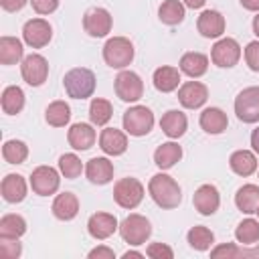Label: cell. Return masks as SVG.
<instances>
[{
	"label": "cell",
	"mask_w": 259,
	"mask_h": 259,
	"mask_svg": "<svg viewBox=\"0 0 259 259\" xmlns=\"http://www.w3.org/2000/svg\"><path fill=\"white\" fill-rule=\"evenodd\" d=\"M208 99V89L200 81H186L178 87V101L186 109H198L206 103Z\"/></svg>",
	"instance_id": "5bb4252c"
},
{
	"label": "cell",
	"mask_w": 259,
	"mask_h": 259,
	"mask_svg": "<svg viewBox=\"0 0 259 259\" xmlns=\"http://www.w3.org/2000/svg\"><path fill=\"white\" fill-rule=\"evenodd\" d=\"M204 2L206 0H184V6H188V8H202Z\"/></svg>",
	"instance_id": "681fc988"
},
{
	"label": "cell",
	"mask_w": 259,
	"mask_h": 259,
	"mask_svg": "<svg viewBox=\"0 0 259 259\" xmlns=\"http://www.w3.org/2000/svg\"><path fill=\"white\" fill-rule=\"evenodd\" d=\"M257 217H259V206H257Z\"/></svg>",
	"instance_id": "f5cc1de1"
},
{
	"label": "cell",
	"mask_w": 259,
	"mask_h": 259,
	"mask_svg": "<svg viewBox=\"0 0 259 259\" xmlns=\"http://www.w3.org/2000/svg\"><path fill=\"white\" fill-rule=\"evenodd\" d=\"M158 18L168 26L180 24L184 20V4L180 0H164L158 8Z\"/></svg>",
	"instance_id": "d6a6232c"
},
{
	"label": "cell",
	"mask_w": 259,
	"mask_h": 259,
	"mask_svg": "<svg viewBox=\"0 0 259 259\" xmlns=\"http://www.w3.org/2000/svg\"><path fill=\"white\" fill-rule=\"evenodd\" d=\"M20 75L30 87H40L49 77V63L42 55L30 53L20 63Z\"/></svg>",
	"instance_id": "ba28073f"
},
{
	"label": "cell",
	"mask_w": 259,
	"mask_h": 259,
	"mask_svg": "<svg viewBox=\"0 0 259 259\" xmlns=\"http://www.w3.org/2000/svg\"><path fill=\"white\" fill-rule=\"evenodd\" d=\"M253 32H255V34L259 36V14H257V16L253 18Z\"/></svg>",
	"instance_id": "816d5d0a"
},
{
	"label": "cell",
	"mask_w": 259,
	"mask_h": 259,
	"mask_svg": "<svg viewBox=\"0 0 259 259\" xmlns=\"http://www.w3.org/2000/svg\"><path fill=\"white\" fill-rule=\"evenodd\" d=\"M79 212V198L73 192H61L53 200V214L61 221H71Z\"/></svg>",
	"instance_id": "7402d4cb"
},
{
	"label": "cell",
	"mask_w": 259,
	"mask_h": 259,
	"mask_svg": "<svg viewBox=\"0 0 259 259\" xmlns=\"http://www.w3.org/2000/svg\"><path fill=\"white\" fill-rule=\"evenodd\" d=\"M111 24H113L111 14L105 8H99V6L87 10L85 16H83V28H85V32L89 36H95V38L105 36L111 30Z\"/></svg>",
	"instance_id": "4fadbf2b"
},
{
	"label": "cell",
	"mask_w": 259,
	"mask_h": 259,
	"mask_svg": "<svg viewBox=\"0 0 259 259\" xmlns=\"http://www.w3.org/2000/svg\"><path fill=\"white\" fill-rule=\"evenodd\" d=\"M119 235L130 245H142L152 235V225L146 217H142L138 212H132L119 223Z\"/></svg>",
	"instance_id": "277c9868"
},
{
	"label": "cell",
	"mask_w": 259,
	"mask_h": 259,
	"mask_svg": "<svg viewBox=\"0 0 259 259\" xmlns=\"http://www.w3.org/2000/svg\"><path fill=\"white\" fill-rule=\"evenodd\" d=\"M113 87H115V95L127 103H134L144 95V83L140 75L134 71H119Z\"/></svg>",
	"instance_id": "9c48e42d"
},
{
	"label": "cell",
	"mask_w": 259,
	"mask_h": 259,
	"mask_svg": "<svg viewBox=\"0 0 259 259\" xmlns=\"http://www.w3.org/2000/svg\"><path fill=\"white\" fill-rule=\"evenodd\" d=\"M95 138H97V134H95L93 125L83 123V121L73 123L67 132V140H69V146L73 150H89L95 144Z\"/></svg>",
	"instance_id": "d6986e66"
},
{
	"label": "cell",
	"mask_w": 259,
	"mask_h": 259,
	"mask_svg": "<svg viewBox=\"0 0 259 259\" xmlns=\"http://www.w3.org/2000/svg\"><path fill=\"white\" fill-rule=\"evenodd\" d=\"M146 255L152 257V259H172L174 251L166 243H150L146 247Z\"/></svg>",
	"instance_id": "60d3db41"
},
{
	"label": "cell",
	"mask_w": 259,
	"mask_h": 259,
	"mask_svg": "<svg viewBox=\"0 0 259 259\" xmlns=\"http://www.w3.org/2000/svg\"><path fill=\"white\" fill-rule=\"evenodd\" d=\"M113 115V107L107 99H101V97H95L91 99V105H89V119L93 125H105Z\"/></svg>",
	"instance_id": "d590c367"
},
{
	"label": "cell",
	"mask_w": 259,
	"mask_h": 259,
	"mask_svg": "<svg viewBox=\"0 0 259 259\" xmlns=\"http://www.w3.org/2000/svg\"><path fill=\"white\" fill-rule=\"evenodd\" d=\"M2 156L8 164H22L28 158V146L20 140H8L2 146Z\"/></svg>",
	"instance_id": "74e56055"
},
{
	"label": "cell",
	"mask_w": 259,
	"mask_h": 259,
	"mask_svg": "<svg viewBox=\"0 0 259 259\" xmlns=\"http://www.w3.org/2000/svg\"><path fill=\"white\" fill-rule=\"evenodd\" d=\"M235 113L243 123L259 121V87H247L235 97Z\"/></svg>",
	"instance_id": "52a82bcc"
},
{
	"label": "cell",
	"mask_w": 259,
	"mask_h": 259,
	"mask_svg": "<svg viewBox=\"0 0 259 259\" xmlns=\"http://www.w3.org/2000/svg\"><path fill=\"white\" fill-rule=\"evenodd\" d=\"M152 81H154V87H156L158 91L170 93V91L178 89V85H180V71H178L176 67H168V65L158 67V69L154 71Z\"/></svg>",
	"instance_id": "484cf974"
},
{
	"label": "cell",
	"mask_w": 259,
	"mask_h": 259,
	"mask_svg": "<svg viewBox=\"0 0 259 259\" xmlns=\"http://www.w3.org/2000/svg\"><path fill=\"white\" fill-rule=\"evenodd\" d=\"M180 158H182V148L176 142H166V144L158 146L156 152H154V162L160 170L172 168Z\"/></svg>",
	"instance_id": "f1b7e54d"
},
{
	"label": "cell",
	"mask_w": 259,
	"mask_h": 259,
	"mask_svg": "<svg viewBox=\"0 0 259 259\" xmlns=\"http://www.w3.org/2000/svg\"><path fill=\"white\" fill-rule=\"evenodd\" d=\"M154 127V113L146 105H134L123 113V130L130 136H146Z\"/></svg>",
	"instance_id": "5b68a950"
},
{
	"label": "cell",
	"mask_w": 259,
	"mask_h": 259,
	"mask_svg": "<svg viewBox=\"0 0 259 259\" xmlns=\"http://www.w3.org/2000/svg\"><path fill=\"white\" fill-rule=\"evenodd\" d=\"M206 69H208V57L202 53L190 51V53H184L180 59V71L192 79L202 77L206 73Z\"/></svg>",
	"instance_id": "cb8c5ba5"
},
{
	"label": "cell",
	"mask_w": 259,
	"mask_h": 259,
	"mask_svg": "<svg viewBox=\"0 0 259 259\" xmlns=\"http://www.w3.org/2000/svg\"><path fill=\"white\" fill-rule=\"evenodd\" d=\"M130 257H138V259H142L144 253H140V251H125V253H123V259H130Z\"/></svg>",
	"instance_id": "f907efd6"
},
{
	"label": "cell",
	"mask_w": 259,
	"mask_h": 259,
	"mask_svg": "<svg viewBox=\"0 0 259 259\" xmlns=\"http://www.w3.org/2000/svg\"><path fill=\"white\" fill-rule=\"evenodd\" d=\"M22 247L18 243V239H10V237H0V255L6 259H16L20 257Z\"/></svg>",
	"instance_id": "ab89813d"
},
{
	"label": "cell",
	"mask_w": 259,
	"mask_h": 259,
	"mask_svg": "<svg viewBox=\"0 0 259 259\" xmlns=\"http://www.w3.org/2000/svg\"><path fill=\"white\" fill-rule=\"evenodd\" d=\"M251 146H253V150L259 154V127H255L253 134H251Z\"/></svg>",
	"instance_id": "c3c4849f"
},
{
	"label": "cell",
	"mask_w": 259,
	"mask_h": 259,
	"mask_svg": "<svg viewBox=\"0 0 259 259\" xmlns=\"http://www.w3.org/2000/svg\"><path fill=\"white\" fill-rule=\"evenodd\" d=\"M229 125V119H227V113L219 107H206L202 113H200V127L206 132V134H223Z\"/></svg>",
	"instance_id": "d4e9b609"
},
{
	"label": "cell",
	"mask_w": 259,
	"mask_h": 259,
	"mask_svg": "<svg viewBox=\"0 0 259 259\" xmlns=\"http://www.w3.org/2000/svg\"><path fill=\"white\" fill-rule=\"evenodd\" d=\"M22 38L32 49H42L53 38V28L45 18H30L22 26Z\"/></svg>",
	"instance_id": "8fae6325"
},
{
	"label": "cell",
	"mask_w": 259,
	"mask_h": 259,
	"mask_svg": "<svg viewBox=\"0 0 259 259\" xmlns=\"http://www.w3.org/2000/svg\"><path fill=\"white\" fill-rule=\"evenodd\" d=\"M26 233V221L20 214H4L0 219V237L18 239Z\"/></svg>",
	"instance_id": "836d02e7"
},
{
	"label": "cell",
	"mask_w": 259,
	"mask_h": 259,
	"mask_svg": "<svg viewBox=\"0 0 259 259\" xmlns=\"http://www.w3.org/2000/svg\"><path fill=\"white\" fill-rule=\"evenodd\" d=\"M113 257H115L113 249H109L105 245H99V247L89 251V259H113Z\"/></svg>",
	"instance_id": "f6af8a7d"
},
{
	"label": "cell",
	"mask_w": 259,
	"mask_h": 259,
	"mask_svg": "<svg viewBox=\"0 0 259 259\" xmlns=\"http://www.w3.org/2000/svg\"><path fill=\"white\" fill-rule=\"evenodd\" d=\"M45 119H47V123L53 125V127H63V125H67L69 119H71V107H69V103H65V101H61V99L49 103L47 109H45Z\"/></svg>",
	"instance_id": "1f68e13d"
},
{
	"label": "cell",
	"mask_w": 259,
	"mask_h": 259,
	"mask_svg": "<svg viewBox=\"0 0 259 259\" xmlns=\"http://www.w3.org/2000/svg\"><path fill=\"white\" fill-rule=\"evenodd\" d=\"M241 59V47L235 38H221L214 42L212 51H210V61L217 65V67H223V69H231L239 63Z\"/></svg>",
	"instance_id": "7c38bea8"
},
{
	"label": "cell",
	"mask_w": 259,
	"mask_h": 259,
	"mask_svg": "<svg viewBox=\"0 0 259 259\" xmlns=\"http://www.w3.org/2000/svg\"><path fill=\"white\" fill-rule=\"evenodd\" d=\"M134 45L125 36H113L103 45V61L111 69H125L134 61Z\"/></svg>",
	"instance_id": "3957f363"
},
{
	"label": "cell",
	"mask_w": 259,
	"mask_h": 259,
	"mask_svg": "<svg viewBox=\"0 0 259 259\" xmlns=\"http://www.w3.org/2000/svg\"><path fill=\"white\" fill-rule=\"evenodd\" d=\"M192 204L204 217L214 214L219 210V204H221V194H219L217 186H212V184L198 186L196 192H194V196H192Z\"/></svg>",
	"instance_id": "9a60e30c"
},
{
	"label": "cell",
	"mask_w": 259,
	"mask_h": 259,
	"mask_svg": "<svg viewBox=\"0 0 259 259\" xmlns=\"http://www.w3.org/2000/svg\"><path fill=\"white\" fill-rule=\"evenodd\" d=\"M239 255H253V253L243 251V249H239V247H235V245H231V243L219 245V247H214V249L210 251V257H239Z\"/></svg>",
	"instance_id": "b9f144b4"
},
{
	"label": "cell",
	"mask_w": 259,
	"mask_h": 259,
	"mask_svg": "<svg viewBox=\"0 0 259 259\" xmlns=\"http://www.w3.org/2000/svg\"><path fill=\"white\" fill-rule=\"evenodd\" d=\"M59 170H61V174L65 178H71L73 180V178H77L83 172V164H81L79 156H75V154H63L59 158Z\"/></svg>",
	"instance_id": "f35d334b"
},
{
	"label": "cell",
	"mask_w": 259,
	"mask_h": 259,
	"mask_svg": "<svg viewBox=\"0 0 259 259\" xmlns=\"http://www.w3.org/2000/svg\"><path fill=\"white\" fill-rule=\"evenodd\" d=\"M241 6H243L245 10L257 12V10H259V0H241Z\"/></svg>",
	"instance_id": "7dc6e473"
},
{
	"label": "cell",
	"mask_w": 259,
	"mask_h": 259,
	"mask_svg": "<svg viewBox=\"0 0 259 259\" xmlns=\"http://www.w3.org/2000/svg\"><path fill=\"white\" fill-rule=\"evenodd\" d=\"M229 166L239 176H251L257 170V158L249 150H237L229 158Z\"/></svg>",
	"instance_id": "83f0119b"
},
{
	"label": "cell",
	"mask_w": 259,
	"mask_h": 259,
	"mask_svg": "<svg viewBox=\"0 0 259 259\" xmlns=\"http://www.w3.org/2000/svg\"><path fill=\"white\" fill-rule=\"evenodd\" d=\"M235 239L241 245H255L259 241V221L245 219L235 229Z\"/></svg>",
	"instance_id": "8d00e7d4"
},
{
	"label": "cell",
	"mask_w": 259,
	"mask_h": 259,
	"mask_svg": "<svg viewBox=\"0 0 259 259\" xmlns=\"http://www.w3.org/2000/svg\"><path fill=\"white\" fill-rule=\"evenodd\" d=\"M87 180L93 184H107L113 178V164L107 158H91L85 166Z\"/></svg>",
	"instance_id": "44dd1931"
},
{
	"label": "cell",
	"mask_w": 259,
	"mask_h": 259,
	"mask_svg": "<svg viewBox=\"0 0 259 259\" xmlns=\"http://www.w3.org/2000/svg\"><path fill=\"white\" fill-rule=\"evenodd\" d=\"M117 229H119V223H117V219H115L113 214H109V212H95V214H91L89 221H87V231H89V235H91L93 239H97V241H103V239L111 237Z\"/></svg>",
	"instance_id": "2e32d148"
},
{
	"label": "cell",
	"mask_w": 259,
	"mask_h": 259,
	"mask_svg": "<svg viewBox=\"0 0 259 259\" xmlns=\"http://www.w3.org/2000/svg\"><path fill=\"white\" fill-rule=\"evenodd\" d=\"M0 103H2V111L8 113V115L20 113L22 107H24V93H22V89L16 87V85H8V87L2 91Z\"/></svg>",
	"instance_id": "4dcf8cb0"
},
{
	"label": "cell",
	"mask_w": 259,
	"mask_h": 259,
	"mask_svg": "<svg viewBox=\"0 0 259 259\" xmlns=\"http://www.w3.org/2000/svg\"><path fill=\"white\" fill-rule=\"evenodd\" d=\"M26 2H30V0H0V6L6 12H18L26 6Z\"/></svg>",
	"instance_id": "bcb514c9"
},
{
	"label": "cell",
	"mask_w": 259,
	"mask_h": 259,
	"mask_svg": "<svg viewBox=\"0 0 259 259\" xmlns=\"http://www.w3.org/2000/svg\"><path fill=\"white\" fill-rule=\"evenodd\" d=\"M235 204L241 212L253 214L259 206V186L257 184H243L235 194Z\"/></svg>",
	"instance_id": "4316f807"
},
{
	"label": "cell",
	"mask_w": 259,
	"mask_h": 259,
	"mask_svg": "<svg viewBox=\"0 0 259 259\" xmlns=\"http://www.w3.org/2000/svg\"><path fill=\"white\" fill-rule=\"evenodd\" d=\"M24 49L22 42L14 36H2L0 38V63L2 65H14L22 59Z\"/></svg>",
	"instance_id": "f546056e"
},
{
	"label": "cell",
	"mask_w": 259,
	"mask_h": 259,
	"mask_svg": "<svg viewBox=\"0 0 259 259\" xmlns=\"http://www.w3.org/2000/svg\"><path fill=\"white\" fill-rule=\"evenodd\" d=\"M196 28L204 38H219L225 32V16L219 10H204L196 20Z\"/></svg>",
	"instance_id": "e0dca14e"
},
{
	"label": "cell",
	"mask_w": 259,
	"mask_h": 259,
	"mask_svg": "<svg viewBox=\"0 0 259 259\" xmlns=\"http://www.w3.org/2000/svg\"><path fill=\"white\" fill-rule=\"evenodd\" d=\"M186 239H188V245H190L192 249H196V251H206V249H210L212 243H214L212 231L206 229V227H202V225L192 227V229L188 231Z\"/></svg>",
	"instance_id": "e575fe53"
},
{
	"label": "cell",
	"mask_w": 259,
	"mask_h": 259,
	"mask_svg": "<svg viewBox=\"0 0 259 259\" xmlns=\"http://www.w3.org/2000/svg\"><path fill=\"white\" fill-rule=\"evenodd\" d=\"M59 184H61V176L51 166H38L30 174V188L38 196L55 194L59 190Z\"/></svg>",
	"instance_id": "30bf717a"
},
{
	"label": "cell",
	"mask_w": 259,
	"mask_h": 259,
	"mask_svg": "<svg viewBox=\"0 0 259 259\" xmlns=\"http://www.w3.org/2000/svg\"><path fill=\"white\" fill-rule=\"evenodd\" d=\"M30 4L36 14H51L59 8V0H30Z\"/></svg>",
	"instance_id": "ee69618b"
},
{
	"label": "cell",
	"mask_w": 259,
	"mask_h": 259,
	"mask_svg": "<svg viewBox=\"0 0 259 259\" xmlns=\"http://www.w3.org/2000/svg\"><path fill=\"white\" fill-rule=\"evenodd\" d=\"M144 198V184L138 178H119L113 186V200L121 208H136Z\"/></svg>",
	"instance_id": "8992f818"
},
{
	"label": "cell",
	"mask_w": 259,
	"mask_h": 259,
	"mask_svg": "<svg viewBox=\"0 0 259 259\" xmlns=\"http://www.w3.org/2000/svg\"><path fill=\"white\" fill-rule=\"evenodd\" d=\"M186 125H188V119H186V115H184L182 111H178V109H170V111H166V113L162 115V119H160V127H162V132H164L168 138H172V140L184 136Z\"/></svg>",
	"instance_id": "603a6c76"
},
{
	"label": "cell",
	"mask_w": 259,
	"mask_h": 259,
	"mask_svg": "<svg viewBox=\"0 0 259 259\" xmlns=\"http://www.w3.org/2000/svg\"><path fill=\"white\" fill-rule=\"evenodd\" d=\"M0 190H2V198L6 202H12V204L22 202L26 196V180L20 174H6L2 178Z\"/></svg>",
	"instance_id": "ffe728a7"
},
{
	"label": "cell",
	"mask_w": 259,
	"mask_h": 259,
	"mask_svg": "<svg viewBox=\"0 0 259 259\" xmlns=\"http://www.w3.org/2000/svg\"><path fill=\"white\" fill-rule=\"evenodd\" d=\"M63 87L69 97L73 99H87L95 91V75L87 67H75L65 73Z\"/></svg>",
	"instance_id": "7a4b0ae2"
},
{
	"label": "cell",
	"mask_w": 259,
	"mask_h": 259,
	"mask_svg": "<svg viewBox=\"0 0 259 259\" xmlns=\"http://www.w3.org/2000/svg\"><path fill=\"white\" fill-rule=\"evenodd\" d=\"M245 63L251 71H259V40H251L245 47Z\"/></svg>",
	"instance_id": "7bdbcfd3"
},
{
	"label": "cell",
	"mask_w": 259,
	"mask_h": 259,
	"mask_svg": "<svg viewBox=\"0 0 259 259\" xmlns=\"http://www.w3.org/2000/svg\"><path fill=\"white\" fill-rule=\"evenodd\" d=\"M99 148L107 156H121L127 150V136L121 130L115 127H105L99 134Z\"/></svg>",
	"instance_id": "ac0fdd59"
},
{
	"label": "cell",
	"mask_w": 259,
	"mask_h": 259,
	"mask_svg": "<svg viewBox=\"0 0 259 259\" xmlns=\"http://www.w3.org/2000/svg\"><path fill=\"white\" fill-rule=\"evenodd\" d=\"M148 192L160 208H176L182 200V190H180L178 182L164 172H158L150 178Z\"/></svg>",
	"instance_id": "6da1fadb"
}]
</instances>
